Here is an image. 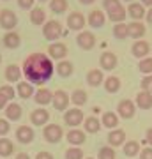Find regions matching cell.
<instances>
[{
  "instance_id": "34",
  "label": "cell",
  "mask_w": 152,
  "mask_h": 159,
  "mask_svg": "<svg viewBox=\"0 0 152 159\" xmlns=\"http://www.w3.org/2000/svg\"><path fill=\"white\" fill-rule=\"evenodd\" d=\"M145 25L141 21H131L129 23V37L133 39H141L145 35Z\"/></svg>"
},
{
  "instance_id": "40",
  "label": "cell",
  "mask_w": 152,
  "mask_h": 159,
  "mask_svg": "<svg viewBox=\"0 0 152 159\" xmlns=\"http://www.w3.org/2000/svg\"><path fill=\"white\" fill-rule=\"evenodd\" d=\"M66 159H85L83 150L80 147H69L66 150Z\"/></svg>"
},
{
  "instance_id": "46",
  "label": "cell",
  "mask_w": 152,
  "mask_h": 159,
  "mask_svg": "<svg viewBox=\"0 0 152 159\" xmlns=\"http://www.w3.org/2000/svg\"><path fill=\"white\" fill-rule=\"evenodd\" d=\"M120 2L118 0H103V7L106 9V11H110V9H113L115 6H118Z\"/></svg>"
},
{
  "instance_id": "56",
  "label": "cell",
  "mask_w": 152,
  "mask_h": 159,
  "mask_svg": "<svg viewBox=\"0 0 152 159\" xmlns=\"http://www.w3.org/2000/svg\"><path fill=\"white\" fill-rule=\"evenodd\" d=\"M85 159H94V157H85Z\"/></svg>"
},
{
  "instance_id": "18",
  "label": "cell",
  "mask_w": 152,
  "mask_h": 159,
  "mask_svg": "<svg viewBox=\"0 0 152 159\" xmlns=\"http://www.w3.org/2000/svg\"><path fill=\"white\" fill-rule=\"evenodd\" d=\"M51 99H53V92L48 90V89H44V87H41V89H37L34 94V101L39 104V106H48L51 102Z\"/></svg>"
},
{
  "instance_id": "6",
  "label": "cell",
  "mask_w": 152,
  "mask_h": 159,
  "mask_svg": "<svg viewBox=\"0 0 152 159\" xmlns=\"http://www.w3.org/2000/svg\"><path fill=\"white\" fill-rule=\"evenodd\" d=\"M18 25V16L16 12H12L11 9H2L0 11V27L7 32L14 30V27Z\"/></svg>"
},
{
  "instance_id": "30",
  "label": "cell",
  "mask_w": 152,
  "mask_h": 159,
  "mask_svg": "<svg viewBox=\"0 0 152 159\" xmlns=\"http://www.w3.org/2000/svg\"><path fill=\"white\" fill-rule=\"evenodd\" d=\"M16 94L21 99H30V97L34 96L35 92H34V85L32 83H28V81H20L16 87Z\"/></svg>"
},
{
  "instance_id": "11",
  "label": "cell",
  "mask_w": 152,
  "mask_h": 159,
  "mask_svg": "<svg viewBox=\"0 0 152 159\" xmlns=\"http://www.w3.org/2000/svg\"><path fill=\"white\" fill-rule=\"evenodd\" d=\"M131 53H133V57L138 58V60L147 58L149 57V53H150V44H149V41L138 39L136 43H133V46H131Z\"/></svg>"
},
{
  "instance_id": "45",
  "label": "cell",
  "mask_w": 152,
  "mask_h": 159,
  "mask_svg": "<svg viewBox=\"0 0 152 159\" xmlns=\"http://www.w3.org/2000/svg\"><path fill=\"white\" fill-rule=\"evenodd\" d=\"M138 157H140V159H152V147H147V145H145V148H141V150H140Z\"/></svg>"
},
{
  "instance_id": "35",
  "label": "cell",
  "mask_w": 152,
  "mask_h": 159,
  "mask_svg": "<svg viewBox=\"0 0 152 159\" xmlns=\"http://www.w3.org/2000/svg\"><path fill=\"white\" fill-rule=\"evenodd\" d=\"M113 37L118 41H124L129 37V25L127 23H115L113 27Z\"/></svg>"
},
{
  "instance_id": "43",
  "label": "cell",
  "mask_w": 152,
  "mask_h": 159,
  "mask_svg": "<svg viewBox=\"0 0 152 159\" xmlns=\"http://www.w3.org/2000/svg\"><path fill=\"white\" fill-rule=\"evenodd\" d=\"M9 131H11V124H9V120H7V119H0V138L7 136V134H9Z\"/></svg>"
},
{
  "instance_id": "37",
  "label": "cell",
  "mask_w": 152,
  "mask_h": 159,
  "mask_svg": "<svg viewBox=\"0 0 152 159\" xmlns=\"http://www.w3.org/2000/svg\"><path fill=\"white\" fill-rule=\"evenodd\" d=\"M69 2L67 0H50V11L53 14H62L67 11Z\"/></svg>"
},
{
  "instance_id": "58",
  "label": "cell",
  "mask_w": 152,
  "mask_h": 159,
  "mask_svg": "<svg viewBox=\"0 0 152 159\" xmlns=\"http://www.w3.org/2000/svg\"><path fill=\"white\" fill-rule=\"evenodd\" d=\"M6 2H7V0H6Z\"/></svg>"
},
{
  "instance_id": "39",
  "label": "cell",
  "mask_w": 152,
  "mask_h": 159,
  "mask_svg": "<svg viewBox=\"0 0 152 159\" xmlns=\"http://www.w3.org/2000/svg\"><path fill=\"white\" fill-rule=\"evenodd\" d=\"M138 71H140L143 76H147V74H152V57L141 58L140 62H138Z\"/></svg>"
},
{
  "instance_id": "57",
  "label": "cell",
  "mask_w": 152,
  "mask_h": 159,
  "mask_svg": "<svg viewBox=\"0 0 152 159\" xmlns=\"http://www.w3.org/2000/svg\"><path fill=\"white\" fill-rule=\"evenodd\" d=\"M0 62H2V55H0Z\"/></svg>"
},
{
  "instance_id": "24",
  "label": "cell",
  "mask_w": 152,
  "mask_h": 159,
  "mask_svg": "<svg viewBox=\"0 0 152 159\" xmlns=\"http://www.w3.org/2000/svg\"><path fill=\"white\" fill-rule=\"evenodd\" d=\"M101 120L97 119V117H87V119L83 120V131L85 133H89V134H96V133H99L101 131Z\"/></svg>"
},
{
  "instance_id": "7",
  "label": "cell",
  "mask_w": 152,
  "mask_h": 159,
  "mask_svg": "<svg viewBox=\"0 0 152 159\" xmlns=\"http://www.w3.org/2000/svg\"><path fill=\"white\" fill-rule=\"evenodd\" d=\"M117 111L120 119H133L136 115V104L131 99H122V101L117 104Z\"/></svg>"
},
{
  "instance_id": "19",
  "label": "cell",
  "mask_w": 152,
  "mask_h": 159,
  "mask_svg": "<svg viewBox=\"0 0 152 159\" xmlns=\"http://www.w3.org/2000/svg\"><path fill=\"white\" fill-rule=\"evenodd\" d=\"M23 117V108L18 104V102H9L6 106V119L9 122H16Z\"/></svg>"
},
{
  "instance_id": "3",
  "label": "cell",
  "mask_w": 152,
  "mask_h": 159,
  "mask_svg": "<svg viewBox=\"0 0 152 159\" xmlns=\"http://www.w3.org/2000/svg\"><path fill=\"white\" fill-rule=\"evenodd\" d=\"M83 120H85V115L83 111L80 108H69L66 110V113H64V122H66V125H69L71 129H74V127H78V125L83 124Z\"/></svg>"
},
{
  "instance_id": "53",
  "label": "cell",
  "mask_w": 152,
  "mask_h": 159,
  "mask_svg": "<svg viewBox=\"0 0 152 159\" xmlns=\"http://www.w3.org/2000/svg\"><path fill=\"white\" fill-rule=\"evenodd\" d=\"M96 0H80V4H83V6H90V4H94Z\"/></svg>"
},
{
  "instance_id": "48",
  "label": "cell",
  "mask_w": 152,
  "mask_h": 159,
  "mask_svg": "<svg viewBox=\"0 0 152 159\" xmlns=\"http://www.w3.org/2000/svg\"><path fill=\"white\" fill-rule=\"evenodd\" d=\"M35 159H55V157H53V154H51V152H46V150H41V152H37V156H35Z\"/></svg>"
},
{
  "instance_id": "29",
  "label": "cell",
  "mask_w": 152,
  "mask_h": 159,
  "mask_svg": "<svg viewBox=\"0 0 152 159\" xmlns=\"http://www.w3.org/2000/svg\"><path fill=\"white\" fill-rule=\"evenodd\" d=\"M140 150H141V147L136 140H129V142H126L122 145V152H124L126 157H136L140 154Z\"/></svg>"
},
{
  "instance_id": "4",
  "label": "cell",
  "mask_w": 152,
  "mask_h": 159,
  "mask_svg": "<svg viewBox=\"0 0 152 159\" xmlns=\"http://www.w3.org/2000/svg\"><path fill=\"white\" fill-rule=\"evenodd\" d=\"M64 136V131L58 124H48L43 127V138L48 143H58Z\"/></svg>"
},
{
  "instance_id": "23",
  "label": "cell",
  "mask_w": 152,
  "mask_h": 159,
  "mask_svg": "<svg viewBox=\"0 0 152 159\" xmlns=\"http://www.w3.org/2000/svg\"><path fill=\"white\" fill-rule=\"evenodd\" d=\"M21 67L20 66H16V64H9L6 67V71H4V76H6V80L9 81V83H16V81H20V78H21Z\"/></svg>"
},
{
  "instance_id": "2",
  "label": "cell",
  "mask_w": 152,
  "mask_h": 159,
  "mask_svg": "<svg viewBox=\"0 0 152 159\" xmlns=\"http://www.w3.org/2000/svg\"><path fill=\"white\" fill-rule=\"evenodd\" d=\"M43 35H44L46 41H57L60 39L62 35V25L57 20H48V21L43 25Z\"/></svg>"
},
{
  "instance_id": "51",
  "label": "cell",
  "mask_w": 152,
  "mask_h": 159,
  "mask_svg": "<svg viewBox=\"0 0 152 159\" xmlns=\"http://www.w3.org/2000/svg\"><path fill=\"white\" fill-rule=\"evenodd\" d=\"M145 18H147V23H150V25H152V7L149 9V11H147Z\"/></svg>"
},
{
  "instance_id": "41",
  "label": "cell",
  "mask_w": 152,
  "mask_h": 159,
  "mask_svg": "<svg viewBox=\"0 0 152 159\" xmlns=\"http://www.w3.org/2000/svg\"><path fill=\"white\" fill-rule=\"evenodd\" d=\"M0 94L6 97L7 101H12L16 97V89H12L11 85H0Z\"/></svg>"
},
{
  "instance_id": "32",
  "label": "cell",
  "mask_w": 152,
  "mask_h": 159,
  "mask_svg": "<svg viewBox=\"0 0 152 159\" xmlns=\"http://www.w3.org/2000/svg\"><path fill=\"white\" fill-rule=\"evenodd\" d=\"M30 23L32 25H44L46 23V12L43 7H34V9H30Z\"/></svg>"
},
{
  "instance_id": "21",
  "label": "cell",
  "mask_w": 152,
  "mask_h": 159,
  "mask_svg": "<svg viewBox=\"0 0 152 159\" xmlns=\"http://www.w3.org/2000/svg\"><path fill=\"white\" fill-rule=\"evenodd\" d=\"M2 43H4V46H6L7 50H16V48H20V44H21V37H20L18 32L11 30V32H7V34L4 35Z\"/></svg>"
},
{
  "instance_id": "28",
  "label": "cell",
  "mask_w": 152,
  "mask_h": 159,
  "mask_svg": "<svg viewBox=\"0 0 152 159\" xmlns=\"http://www.w3.org/2000/svg\"><path fill=\"white\" fill-rule=\"evenodd\" d=\"M103 81H104V74L101 69H90L87 73V83L90 87H99Z\"/></svg>"
},
{
  "instance_id": "50",
  "label": "cell",
  "mask_w": 152,
  "mask_h": 159,
  "mask_svg": "<svg viewBox=\"0 0 152 159\" xmlns=\"http://www.w3.org/2000/svg\"><path fill=\"white\" fill-rule=\"evenodd\" d=\"M14 159H30V156H28L27 152H20V154H16V157Z\"/></svg>"
},
{
  "instance_id": "5",
  "label": "cell",
  "mask_w": 152,
  "mask_h": 159,
  "mask_svg": "<svg viewBox=\"0 0 152 159\" xmlns=\"http://www.w3.org/2000/svg\"><path fill=\"white\" fill-rule=\"evenodd\" d=\"M69 102H71V96H69L66 90H55L53 92V99H51V104L57 111H66L69 108Z\"/></svg>"
},
{
  "instance_id": "31",
  "label": "cell",
  "mask_w": 152,
  "mask_h": 159,
  "mask_svg": "<svg viewBox=\"0 0 152 159\" xmlns=\"http://www.w3.org/2000/svg\"><path fill=\"white\" fill-rule=\"evenodd\" d=\"M120 89H122V81H120L118 76H108L104 80V90L108 94H117Z\"/></svg>"
},
{
  "instance_id": "54",
  "label": "cell",
  "mask_w": 152,
  "mask_h": 159,
  "mask_svg": "<svg viewBox=\"0 0 152 159\" xmlns=\"http://www.w3.org/2000/svg\"><path fill=\"white\" fill-rule=\"evenodd\" d=\"M124 2H129V4H131V2H135V0H124Z\"/></svg>"
},
{
  "instance_id": "22",
  "label": "cell",
  "mask_w": 152,
  "mask_h": 159,
  "mask_svg": "<svg viewBox=\"0 0 152 159\" xmlns=\"http://www.w3.org/2000/svg\"><path fill=\"white\" fill-rule=\"evenodd\" d=\"M126 16H127V11L122 4H118V6H115L113 9L108 11V20H112L113 23H124Z\"/></svg>"
},
{
  "instance_id": "33",
  "label": "cell",
  "mask_w": 152,
  "mask_h": 159,
  "mask_svg": "<svg viewBox=\"0 0 152 159\" xmlns=\"http://www.w3.org/2000/svg\"><path fill=\"white\" fill-rule=\"evenodd\" d=\"M14 154V143L11 140H7V136L0 138V159L2 157H9Z\"/></svg>"
},
{
  "instance_id": "10",
  "label": "cell",
  "mask_w": 152,
  "mask_h": 159,
  "mask_svg": "<svg viewBox=\"0 0 152 159\" xmlns=\"http://www.w3.org/2000/svg\"><path fill=\"white\" fill-rule=\"evenodd\" d=\"M48 57L51 60H66L67 57V46L64 44V43H51L48 46Z\"/></svg>"
},
{
  "instance_id": "13",
  "label": "cell",
  "mask_w": 152,
  "mask_h": 159,
  "mask_svg": "<svg viewBox=\"0 0 152 159\" xmlns=\"http://www.w3.org/2000/svg\"><path fill=\"white\" fill-rule=\"evenodd\" d=\"M35 138V133L34 129L30 127V125H20L16 129V140L21 145H28V143H32V140Z\"/></svg>"
},
{
  "instance_id": "36",
  "label": "cell",
  "mask_w": 152,
  "mask_h": 159,
  "mask_svg": "<svg viewBox=\"0 0 152 159\" xmlns=\"http://www.w3.org/2000/svg\"><path fill=\"white\" fill-rule=\"evenodd\" d=\"M87 92L83 90V89H76V90L71 94V102H73L76 108H80V106H83L85 102H87Z\"/></svg>"
},
{
  "instance_id": "25",
  "label": "cell",
  "mask_w": 152,
  "mask_h": 159,
  "mask_svg": "<svg viewBox=\"0 0 152 159\" xmlns=\"http://www.w3.org/2000/svg\"><path fill=\"white\" fill-rule=\"evenodd\" d=\"M87 21H89V25L92 27V29H101V27H104L106 18H104V12H103V11L96 9V11H92V12L89 14Z\"/></svg>"
},
{
  "instance_id": "52",
  "label": "cell",
  "mask_w": 152,
  "mask_h": 159,
  "mask_svg": "<svg viewBox=\"0 0 152 159\" xmlns=\"http://www.w3.org/2000/svg\"><path fill=\"white\" fill-rule=\"evenodd\" d=\"M140 4H141V6H143V7H152V0H140Z\"/></svg>"
},
{
  "instance_id": "16",
  "label": "cell",
  "mask_w": 152,
  "mask_h": 159,
  "mask_svg": "<svg viewBox=\"0 0 152 159\" xmlns=\"http://www.w3.org/2000/svg\"><path fill=\"white\" fill-rule=\"evenodd\" d=\"M126 11H127V16H129L133 21H140L141 18H145V14H147L145 7L141 6L140 2H131Z\"/></svg>"
},
{
  "instance_id": "47",
  "label": "cell",
  "mask_w": 152,
  "mask_h": 159,
  "mask_svg": "<svg viewBox=\"0 0 152 159\" xmlns=\"http://www.w3.org/2000/svg\"><path fill=\"white\" fill-rule=\"evenodd\" d=\"M145 145L147 147H152V127H149V129L145 131Z\"/></svg>"
},
{
  "instance_id": "1",
  "label": "cell",
  "mask_w": 152,
  "mask_h": 159,
  "mask_svg": "<svg viewBox=\"0 0 152 159\" xmlns=\"http://www.w3.org/2000/svg\"><path fill=\"white\" fill-rule=\"evenodd\" d=\"M21 71L28 83L44 85L50 81L53 73H55V66H53V60L44 53H32L25 58Z\"/></svg>"
},
{
  "instance_id": "44",
  "label": "cell",
  "mask_w": 152,
  "mask_h": 159,
  "mask_svg": "<svg viewBox=\"0 0 152 159\" xmlns=\"http://www.w3.org/2000/svg\"><path fill=\"white\" fill-rule=\"evenodd\" d=\"M18 6H20V9L30 11V9H34V0H18Z\"/></svg>"
},
{
  "instance_id": "27",
  "label": "cell",
  "mask_w": 152,
  "mask_h": 159,
  "mask_svg": "<svg viewBox=\"0 0 152 159\" xmlns=\"http://www.w3.org/2000/svg\"><path fill=\"white\" fill-rule=\"evenodd\" d=\"M101 125H104L106 129H117L118 125V115L115 111H104L101 117Z\"/></svg>"
},
{
  "instance_id": "20",
  "label": "cell",
  "mask_w": 152,
  "mask_h": 159,
  "mask_svg": "<svg viewBox=\"0 0 152 159\" xmlns=\"http://www.w3.org/2000/svg\"><path fill=\"white\" fill-rule=\"evenodd\" d=\"M135 104H136V108H140V110H150L152 108V94H149L145 90H140L136 94Z\"/></svg>"
},
{
  "instance_id": "49",
  "label": "cell",
  "mask_w": 152,
  "mask_h": 159,
  "mask_svg": "<svg viewBox=\"0 0 152 159\" xmlns=\"http://www.w3.org/2000/svg\"><path fill=\"white\" fill-rule=\"evenodd\" d=\"M6 106H7V99L2 96V94H0V110H4Z\"/></svg>"
},
{
  "instance_id": "26",
  "label": "cell",
  "mask_w": 152,
  "mask_h": 159,
  "mask_svg": "<svg viewBox=\"0 0 152 159\" xmlns=\"http://www.w3.org/2000/svg\"><path fill=\"white\" fill-rule=\"evenodd\" d=\"M74 71V66L73 62H69V60H60V62L55 66V73L60 76V78H69Z\"/></svg>"
},
{
  "instance_id": "12",
  "label": "cell",
  "mask_w": 152,
  "mask_h": 159,
  "mask_svg": "<svg viewBox=\"0 0 152 159\" xmlns=\"http://www.w3.org/2000/svg\"><path fill=\"white\" fill-rule=\"evenodd\" d=\"M66 138H67V142H69L71 147H80V145H83L85 140H87V133H85L83 129L74 127V129H69L67 131Z\"/></svg>"
},
{
  "instance_id": "55",
  "label": "cell",
  "mask_w": 152,
  "mask_h": 159,
  "mask_svg": "<svg viewBox=\"0 0 152 159\" xmlns=\"http://www.w3.org/2000/svg\"><path fill=\"white\" fill-rule=\"evenodd\" d=\"M39 2H48V0H39Z\"/></svg>"
},
{
  "instance_id": "9",
  "label": "cell",
  "mask_w": 152,
  "mask_h": 159,
  "mask_svg": "<svg viewBox=\"0 0 152 159\" xmlns=\"http://www.w3.org/2000/svg\"><path fill=\"white\" fill-rule=\"evenodd\" d=\"M76 44L81 48V50L89 51L96 46V35L89 32V30H81L78 35H76Z\"/></svg>"
},
{
  "instance_id": "14",
  "label": "cell",
  "mask_w": 152,
  "mask_h": 159,
  "mask_svg": "<svg viewBox=\"0 0 152 159\" xmlns=\"http://www.w3.org/2000/svg\"><path fill=\"white\" fill-rule=\"evenodd\" d=\"M117 64H118V58L112 51H104L99 57V67L104 69V71H113V69L117 67Z\"/></svg>"
},
{
  "instance_id": "8",
  "label": "cell",
  "mask_w": 152,
  "mask_h": 159,
  "mask_svg": "<svg viewBox=\"0 0 152 159\" xmlns=\"http://www.w3.org/2000/svg\"><path fill=\"white\" fill-rule=\"evenodd\" d=\"M67 29L73 30V32H81V30L85 29V23H87V20H85V16L81 14V12L74 11V12H69L67 16Z\"/></svg>"
},
{
  "instance_id": "42",
  "label": "cell",
  "mask_w": 152,
  "mask_h": 159,
  "mask_svg": "<svg viewBox=\"0 0 152 159\" xmlns=\"http://www.w3.org/2000/svg\"><path fill=\"white\" fill-rule=\"evenodd\" d=\"M140 87L141 90L149 92V94H152V74H147V76H143L140 81Z\"/></svg>"
},
{
  "instance_id": "38",
  "label": "cell",
  "mask_w": 152,
  "mask_h": 159,
  "mask_svg": "<svg viewBox=\"0 0 152 159\" xmlns=\"http://www.w3.org/2000/svg\"><path fill=\"white\" fill-rule=\"evenodd\" d=\"M97 159H117V154H115V148L110 147V145H103L97 150Z\"/></svg>"
},
{
  "instance_id": "17",
  "label": "cell",
  "mask_w": 152,
  "mask_h": 159,
  "mask_svg": "<svg viewBox=\"0 0 152 159\" xmlns=\"http://www.w3.org/2000/svg\"><path fill=\"white\" fill-rule=\"evenodd\" d=\"M48 120H50V111L44 108H37L30 113V122L34 125H43L44 127L48 124Z\"/></svg>"
},
{
  "instance_id": "15",
  "label": "cell",
  "mask_w": 152,
  "mask_h": 159,
  "mask_svg": "<svg viewBox=\"0 0 152 159\" xmlns=\"http://www.w3.org/2000/svg\"><path fill=\"white\" fill-rule=\"evenodd\" d=\"M126 143V131L124 129H112L108 133V145L110 147H120V145H124Z\"/></svg>"
}]
</instances>
